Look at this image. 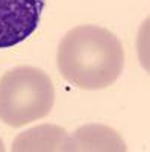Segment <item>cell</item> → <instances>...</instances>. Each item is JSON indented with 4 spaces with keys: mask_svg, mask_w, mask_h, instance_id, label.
Masks as SVG:
<instances>
[{
    "mask_svg": "<svg viewBox=\"0 0 150 152\" xmlns=\"http://www.w3.org/2000/svg\"><path fill=\"white\" fill-rule=\"evenodd\" d=\"M68 132L58 125H38L15 137L12 143L14 152H61L65 151Z\"/></svg>",
    "mask_w": 150,
    "mask_h": 152,
    "instance_id": "cell-5",
    "label": "cell"
},
{
    "mask_svg": "<svg viewBox=\"0 0 150 152\" xmlns=\"http://www.w3.org/2000/svg\"><path fill=\"white\" fill-rule=\"evenodd\" d=\"M44 0H0V49L29 38L40 24Z\"/></svg>",
    "mask_w": 150,
    "mask_h": 152,
    "instance_id": "cell-3",
    "label": "cell"
},
{
    "mask_svg": "<svg viewBox=\"0 0 150 152\" xmlns=\"http://www.w3.org/2000/svg\"><path fill=\"white\" fill-rule=\"evenodd\" d=\"M55 87L49 75L32 66H20L0 79V120L20 128L44 119L52 111Z\"/></svg>",
    "mask_w": 150,
    "mask_h": 152,
    "instance_id": "cell-2",
    "label": "cell"
},
{
    "mask_svg": "<svg viewBox=\"0 0 150 152\" xmlns=\"http://www.w3.org/2000/svg\"><path fill=\"white\" fill-rule=\"evenodd\" d=\"M6 148H5V145H3V142H2V138H0V152H3Z\"/></svg>",
    "mask_w": 150,
    "mask_h": 152,
    "instance_id": "cell-6",
    "label": "cell"
},
{
    "mask_svg": "<svg viewBox=\"0 0 150 152\" xmlns=\"http://www.w3.org/2000/svg\"><path fill=\"white\" fill-rule=\"evenodd\" d=\"M56 61L61 75L70 84L82 90H102L121 75L124 49L111 31L80 24L62 38Z\"/></svg>",
    "mask_w": 150,
    "mask_h": 152,
    "instance_id": "cell-1",
    "label": "cell"
},
{
    "mask_svg": "<svg viewBox=\"0 0 150 152\" xmlns=\"http://www.w3.org/2000/svg\"><path fill=\"white\" fill-rule=\"evenodd\" d=\"M126 152L128 146L123 142L121 135L106 125L93 123L83 125L68 135L64 152Z\"/></svg>",
    "mask_w": 150,
    "mask_h": 152,
    "instance_id": "cell-4",
    "label": "cell"
}]
</instances>
